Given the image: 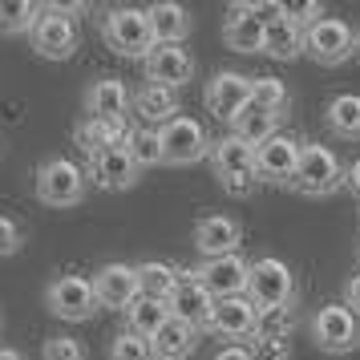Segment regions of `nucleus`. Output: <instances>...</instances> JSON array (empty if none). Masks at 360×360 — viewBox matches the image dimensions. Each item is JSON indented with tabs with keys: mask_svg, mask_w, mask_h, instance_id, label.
<instances>
[{
	"mask_svg": "<svg viewBox=\"0 0 360 360\" xmlns=\"http://www.w3.org/2000/svg\"><path fill=\"white\" fill-rule=\"evenodd\" d=\"M101 41L117 57H130V61H146L150 53L158 49L154 33H150L146 8H134V4H117V8H110L101 17Z\"/></svg>",
	"mask_w": 360,
	"mask_h": 360,
	"instance_id": "1",
	"label": "nucleus"
},
{
	"mask_svg": "<svg viewBox=\"0 0 360 360\" xmlns=\"http://www.w3.org/2000/svg\"><path fill=\"white\" fill-rule=\"evenodd\" d=\"M340 186H348V166L340 162V154L320 146V142H304V158H300V170L292 179V191L308 198H328Z\"/></svg>",
	"mask_w": 360,
	"mask_h": 360,
	"instance_id": "2",
	"label": "nucleus"
},
{
	"mask_svg": "<svg viewBox=\"0 0 360 360\" xmlns=\"http://www.w3.org/2000/svg\"><path fill=\"white\" fill-rule=\"evenodd\" d=\"M37 198L45 202V207H57V211H65V207H77L85 198V186H89V170L73 162V158H45V162L37 166Z\"/></svg>",
	"mask_w": 360,
	"mask_h": 360,
	"instance_id": "3",
	"label": "nucleus"
},
{
	"mask_svg": "<svg viewBox=\"0 0 360 360\" xmlns=\"http://www.w3.org/2000/svg\"><path fill=\"white\" fill-rule=\"evenodd\" d=\"M158 142H162V166H195L202 158H211V134L207 126L191 114H179L174 122H166L158 130Z\"/></svg>",
	"mask_w": 360,
	"mask_h": 360,
	"instance_id": "4",
	"label": "nucleus"
},
{
	"mask_svg": "<svg viewBox=\"0 0 360 360\" xmlns=\"http://www.w3.org/2000/svg\"><path fill=\"white\" fill-rule=\"evenodd\" d=\"M29 41H33L37 57H45V61H65V57H73L77 45H82V25L73 17V8L49 4V8L41 13V20H37V29H33Z\"/></svg>",
	"mask_w": 360,
	"mask_h": 360,
	"instance_id": "5",
	"label": "nucleus"
},
{
	"mask_svg": "<svg viewBox=\"0 0 360 360\" xmlns=\"http://www.w3.org/2000/svg\"><path fill=\"white\" fill-rule=\"evenodd\" d=\"M311 344L328 352V356H348L360 348V320L344 304H324V308L311 311Z\"/></svg>",
	"mask_w": 360,
	"mask_h": 360,
	"instance_id": "6",
	"label": "nucleus"
},
{
	"mask_svg": "<svg viewBox=\"0 0 360 360\" xmlns=\"http://www.w3.org/2000/svg\"><path fill=\"white\" fill-rule=\"evenodd\" d=\"M247 300L259 311L271 308H292L295 300V276L292 267L276 255H263V259L251 263V283H247Z\"/></svg>",
	"mask_w": 360,
	"mask_h": 360,
	"instance_id": "7",
	"label": "nucleus"
},
{
	"mask_svg": "<svg viewBox=\"0 0 360 360\" xmlns=\"http://www.w3.org/2000/svg\"><path fill=\"white\" fill-rule=\"evenodd\" d=\"M45 308L57 316V320H69V324H85L101 311L98 292H94V279L85 276H57L49 279L45 288Z\"/></svg>",
	"mask_w": 360,
	"mask_h": 360,
	"instance_id": "8",
	"label": "nucleus"
},
{
	"mask_svg": "<svg viewBox=\"0 0 360 360\" xmlns=\"http://www.w3.org/2000/svg\"><path fill=\"white\" fill-rule=\"evenodd\" d=\"M352 49H356V33L340 17H324V20H316L311 29H304V53L316 65L336 69L352 57Z\"/></svg>",
	"mask_w": 360,
	"mask_h": 360,
	"instance_id": "9",
	"label": "nucleus"
},
{
	"mask_svg": "<svg viewBox=\"0 0 360 360\" xmlns=\"http://www.w3.org/2000/svg\"><path fill=\"white\" fill-rule=\"evenodd\" d=\"M300 158H304V142L292 134H276L255 150V179L267 186H292Z\"/></svg>",
	"mask_w": 360,
	"mask_h": 360,
	"instance_id": "10",
	"label": "nucleus"
},
{
	"mask_svg": "<svg viewBox=\"0 0 360 360\" xmlns=\"http://www.w3.org/2000/svg\"><path fill=\"white\" fill-rule=\"evenodd\" d=\"M251 89H255V77H247L239 69H219L211 82H207V110H211L219 122H235L251 105Z\"/></svg>",
	"mask_w": 360,
	"mask_h": 360,
	"instance_id": "11",
	"label": "nucleus"
},
{
	"mask_svg": "<svg viewBox=\"0 0 360 360\" xmlns=\"http://www.w3.org/2000/svg\"><path fill=\"white\" fill-rule=\"evenodd\" d=\"M94 292H98L101 308L114 311H130L138 300H142V283H138V267H126V263H101L94 271Z\"/></svg>",
	"mask_w": 360,
	"mask_h": 360,
	"instance_id": "12",
	"label": "nucleus"
},
{
	"mask_svg": "<svg viewBox=\"0 0 360 360\" xmlns=\"http://www.w3.org/2000/svg\"><path fill=\"white\" fill-rule=\"evenodd\" d=\"M195 276L207 283V292H211L214 300H235V295H247L251 263L235 251V255H223V259H202L195 267Z\"/></svg>",
	"mask_w": 360,
	"mask_h": 360,
	"instance_id": "13",
	"label": "nucleus"
},
{
	"mask_svg": "<svg viewBox=\"0 0 360 360\" xmlns=\"http://www.w3.org/2000/svg\"><path fill=\"white\" fill-rule=\"evenodd\" d=\"M243 243V223L231 214H202L195 223V251L202 259H223L235 255Z\"/></svg>",
	"mask_w": 360,
	"mask_h": 360,
	"instance_id": "14",
	"label": "nucleus"
},
{
	"mask_svg": "<svg viewBox=\"0 0 360 360\" xmlns=\"http://www.w3.org/2000/svg\"><path fill=\"white\" fill-rule=\"evenodd\" d=\"M214 304H219V300L207 292V283H202L195 271H182L179 288L170 295V316H179V320H186V324H195L198 332H202V328L211 324Z\"/></svg>",
	"mask_w": 360,
	"mask_h": 360,
	"instance_id": "15",
	"label": "nucleus"
},
{
	"mask_svg": "<svg viewBox=\"0 0 360 360\" xmlns=\"http://www.w3.org/2000/svg\"><path fill=\"white\" fill-rule=\"evenodd\" d=\"M146 82L150 85H166V89H182L195 82V57L182 45H158L146 61Z\"/></svg>",
	"mask_w": 360,
	"mask_h": 360,
	"instance_id": "16",
	"label": "nucleus"
},
{
	"mask_svg": "<svg viewBox=\"0 0 360 360\" xmlns=\"http://www.w3.org/2000/svg\"><path fill=\"white\" fill-rule=\"evenodd\" d=\"M138 174H142V166L134 162L130 142L105 150L98 158H89V179H94L98 191H130L134 182H138Z\"/></svg>",
	"mask_w": 360,
	"mask_h": 360,
	"instance_id": "17",
	"label": "nucleus"
},
{
	"mask_svg": "<svg viewBox=\"0 0 360 360\" xmlns=\"http://www.w3.org/2000/svg\"><path fill=\"white\" fill-rule=\"evenodd\" d=\"M255 324H259V308L247 295H235V300H219L214 304V316H211V324H207V332L239 344L247 336H255Z\"/></svg>",
	"mask_w": 360,
	"mask_h": 360,
	"instance_id": "18",
	"label": "nucleus"
},
{
	"mask_svg": "<svg viewBox=\"0 0 360 360\" xmlns=\"http://www.w3.org/2000/svg\"><path fill=\"white\" fill-rule=\"evenodd\" d=\"M126 110H134V94L122 77H98L85 89V114L98 122H126Z\"/></svg>",
	"mask_w": 360,
	"mask_h": 360,
	"instance_id": "19",
	"label": "nucleus"
},
{
	"mask_svg": "<svg viewBox=\"0 0 360 360\" xmlns=\"http://www.w3.org/2000/svg\"><path fill=\"white\" fill-rule=\"evenodd\" d=\"M134 117H138V126H146V130H162L166 122H174L182 114L179 110V89H166V85H142L138 94H134Z\"/></svg>",
	"mask_w": 360,
	"mask_h": 360,
	"instance_id": "20",
	"label": "nucleus"
},
{
	"mask_svg": "<svg viewBox=\"0 0 360 360\" xmlns=\"http://www.w3.org/2000/svg\"><path fill=\"white\" fill-rule=\"evenodd\" d=\"M263 41H267V20H259L243 0L231 4L227 20H223V45L235 53H263Z\"/></svg>",
	"mask_w": 360,
	"mask_h": 360,
	"instance_id": "21",
	"label": "nucleus"
},
{
	"mask_svg": "<svg viewBox=\"0 0 360 360\" xmlns=\"http://www.w3.org/2000/svg\"><path fill=\"white\" fill-rule=\"evenodd\" d=\"M211 170H214V179H219V182L235 179V174H255V146H247L243 138H235V134L214 138Z\"/></svg>",
	"mask_w": 360,
	"mask_h": 360,
	"instance_id": "22",
	"label": "nucleus"
},
{
	"mask_svg": "<svg viewBox=\"0 0 360 360\" xmlns=\"http://www.w3.org/2000/svg\"><path fill=\"white\" fill-rule=\"evenodd\" d=\"M150 17V33H154V45H182L191 37V13L174 4V0H158L146 8Z\"/></svg>",
	"mask_w": 360,
	"mask_h": 360,
	"instance_id": "23",
	"label": "nucleus"
},
{
	"mask_svg": "<svg viewBox=\"0 0 360 360\" xmlns=\"http://www.w3.org/2000/svg\"><path fill=\"white\" fill-rule=\"evenodd\" d=\"M73 138H77V146L85 150V158H98V154H105V150L126 146V142H130V126H126V122H98V117H85V122H77Z\"/></svg>",
	"mask_w": 360,
	"mask_h": 360,
	"instance_id": "24",
	"label": "nucleus"
},
{
	"mask_svg": "<svg viewBox=\"0 0 360 360\" xmlns=\"http://www.w3.org/2000/svg\"><path fill=\"white\" fill-rule=\"evenodd\" d=\"M150 344H154V356L158 360H186L198 348V328L186 324V320H179V316H170V320L162 324V332H158Z\"/></svg>",
	"mask_w": 360,
	"mask_h": 360,
	"instance_id": "25",
	"label": "nucleus"
},
{
	"mask_svg": "<svg viewBox=\"0 0 360 360\" xmlns=\"http://www.w3.org/2000/svg\"><path fill=\"white\" fill-rule=\"evenodd\" d=\"M263 53L271 61H295L304 53V29L295 25L288 13L276 20H267V41H263Z\"/></svg>",
	"mask_w": 360,
	"mask_h": 360,
	"instance_id": "26",
	"label": "nucleus"
},
{
	"mask_svg": "<svg viewBox=\"0 0 360 360\" xmlns=\"http://www.w3.org/2000/svg\"><path fill=\"white\" fill-rule=\"evenodd\" d=\"M324 126L340 142H360V94H336L324 110Z\"/></svg>",
	"mask_w": 360,
	"mask_h": 360,
	"instance_id": "27",
	"label": "nucleus"
},
{
	"mask_svg": "<svg viewBox=\"0 0 360 360\" xmlns=\"http://www.w3.org/2000/svg\"><path fill=\"white\" fill-rule=\"evenodd\" d=\"M231 134H235V138H243L247 146L259 150L267 138H276V134H279V114H271V110H263V105L251 101L243 114L231 122Z\"/></svg>",
	"mask_w": 360,
	"mask_h": 360,
	"instance_id": "28",
	"label": "nucleus"
},
{
	"mask_svg": "<svg viewBox=\"0 0 360 360\" xmlns=\"http://www.w3.org/2000/svg\"><path fill=\"white\" fill-rule=\"evenodd\" d=\"M179 279H182V271L179 267H170V263H162V259L138 263V283H142V295H150V300L170 304V295H174V288H179Z\"/></svg>",
	"mask_w": 360,
	"mask_h": 360,
	"instance_id": "29",
	"label": "nucleus"
},
{
	"mask_svg": "<svg viewBox=\"0 0 360 360\" xmlns=\"http://www.w3.org/2000/svg\"><path fill=\"white\" fill-rule=\"evenodd\" d=\"M166 320H170V304H162V300H150V295H142V300L126 311V328H130V332H138V336H146V340H154V336L162 332Z\"/></svg>",
	"mask_w": 360,
	"mask_h": 360,
	"instance_id": "30",
	"label": "nucleus"
},
{
	"mask_svg": "<svg viewBox=\"0 0 360 360\" xmlns=\"http://www.w3.org/2000/svg\"><path fill=\"white\" fill-rule=\"evenodd\" d=\"M45 13V4H33V0H0V33L4 37H33L37 20Z\"/></svg>",
	"mask_w": 360,
	"mask_h": 360,
	"instance_id": "31",
	"label": "nucleus"
},
{
	"mask_svg": "<svg viewBox=\"0 0 360 360\" xmlns=\"http://www.w3.org/2000/svg\"><path fill=\"white\" fill-rule=\"evenodd\" d=\"M105 360H158V356H154V344L146 336L122 328V332H114V340L105 348Z\"/></svg>",
	"mask_w": 360,
	"mask_h": 360,
	"instance_id": "32",
	"label": "nucleus"
},
{
	"mask_svg": "<svg viewBox=\"0 0 360 360\" xmlns=\"http://www.w3.org/2000/svg\"><path fill=\"white\" fill-rule=\"evenodd\" d=\"M251 101L263 105V110H271V114H288V105H292V94H288V85L279 82V77H255V89H251Z\"/></svg>",
	"mask_w": 360,
	"mask_h": 360,
	"instance_id": "33",
	"label": "nucleus"
},
{
	"mask_svg": "<svg viewBox=\"0 0 360 360\" xmlns=\"http://www.w3.org/2000/svg\"><path fill=\"white\" fill-rule=\"evenodd\" d=\"M295 328V311L292 308H271L259 311V324H255V340H288Z\"/></svg>",
	"mask_w": 360,
	"mask_h": 360,
	"instance_id": "34",
	"label": "nucleus"
},
{
	"mask_svg": "<svg viewBox=\"0 0 360 360\" xmlns=\"http://www.w3.org/2000/svg\"><path fill=\"white\" fill-rule=\"evenodd\" d=\"M130 154L138 166H158L162 162V142H158V130H146V126H138L130 130Z\"/></svg>",
	"mask_w": 360,
	"mask_h": 360,
	"instance_id": "35",
	"label": "nucleus"
},
{
	"mask_svg": "<svg viewBox=\"0 0 360 360\" xmlns=\"http://www.w3.org/2000/svg\"><path fill=\"white\" fill-rule=\"evenodd\" d=\"M41 360H89V352H85V344L77 340V336H49V340L41 344Z\"/></svg>",
	"mask_w": 360,
	"mask_h": 360,
	"instance_id": "36",
	"label": "nucleus"
},
{
	"mask_svg": "<svg viewBox=\"0 0 360 360\" xmlns=\"http://www.w3.org/2000/svg\"><path fill=\"white\" fill-rule=\"evenodd\" d=\"M20 247H25V231H20V223L17 219H8V214H0V259L17 255Z\"/></svg>",
	"mask_w": 360,
	"mask_h": 360,
	"instance_id": "37",
	"label": "nucleus"
},
{
	"mask_svg": "<svg viewBox=\"0 0 360 360\" xmlns=\"http://www.w3.org/2000/svg\"><path fill=\"white\" fill-rule=\"evenodd\" d=\"M255 186H259V179H255V174H235V179H223V191H227L231 198L255 195Z\"/></svg>",
	"mask_w": 360,
	"mask_h": 360,
	"instance_id": "38",
	"label": "nucleus"
},
{
	"mask_svg": "<svg viewBox=\"0 0 360 360\" xmlns=\"http://www.w3.org/2000/svg\"><path fill=\"white\" fill-rule=\"evenodd\" d=\"M255 360H288V340H255Z\"/></svg>",
	"mask_w": 360,
	"mask_h": 360,
	"instance_id": "39",
	"label": "nucleus"
},
{
	"mask_svg": "<svg viewBox=\"0 0 360 360\" xmlns=\"http://www.w3.org/2000/svg\"><path fill=\"white\" fill-rule=\"evenodd\" d=\"M214 360H255V348L251 344H223L214 352Z\"/></svg>",
	"mask_w": 360,
	"mask_h": 360,
	"instance_id": "40",
	"label": "nucleus"
},
{
	"mask_svg": "<svg viewBox=\"0 0 360 360\" xmlns=\"http://www.w3.org/2000/svg\"><path fill=\"white\" fill-rule=\"evenodd\" d=\"M340 304L360 320V276H352L348 283H344V300H340Z\"/></svg>",
	"mask_w": 360,
	"mask_h": 360,
	"instance_id": "41",
	"label": "nucleus"
},
{
	"mask_svg": "<svg viewBox=\"0 0 360 360\" xmlns=\"http://www.w3.org/2000/svg\"><path fill=\"white\" fill-rule=\"evenodd\" d=\"M348 191L360 198V158H352V162H348Z\"/></svg>",
	"mask_w": 360,
	"mask_h": 360,
	"instance_id": "42",
	"label": "nucleus"
},
{
	"mask_svg": "<svg viewBox=\"0 0 360 360\" xmlns=\"http://www.w3.org/2000/svg\"><path fill=\"white\" fill-rule=\"evenodd\" d=\"M0 360H25V352L13 348V344H0Z\"/></svg>",
	"mask_w": 360,
	"mask_h": 360,
	"instance_id": "43",
	"label": "nucleus"
},
{
	"mask_svg": "<svg viewBox=\"0 0 360 360\" xmlns=\"http://www.w3.org/2000/svg\"><path fill=\"white\" fill-rule=\"evenodd\" d=\"M356 53H360V33H356Z\"/></svg>",
	"mask_w": 360,
	"mask_h": 360,
	"instance_id": "44",
	"label": "nucleus"
},
{
	"mask_svg": "<svg viewBox=\"0 0 360 360\" xmlns=\"http://www.w3.org/2000/svg\"><path fill=\"white\" fill-rule=\"evenodd\" d=\"M356 259H360V243H356Z\"/></svg>",
	"mask_w": 360,
	"mask_h": 360,
	"instance_id": "45",
	"label": "nucleus"
},
{
	"mask_svg": "<svg viewBox=\"0 0 360 360\" xmlns=\"http://www.w3.org/2000/svg\"><path fill=\"white\" fill-rule=\"evenodd\" d=\"M0 328H4V316H0Z\"/></svg>",
	"mask_w": 360,
	"mask_h": 360,
	"instance_id": "46",
	"label": "nucleus"
}]
</instances>
